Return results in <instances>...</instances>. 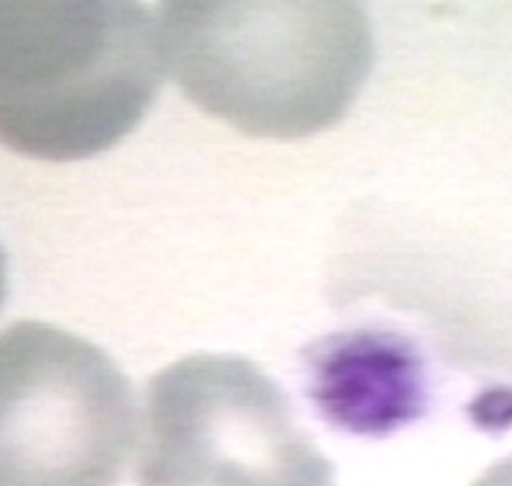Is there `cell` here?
<instances>
[{
    "instance_id": "cell-1",
    "label": "cell",
    "mask_w": 512,
    "mask_h": 486,
    "mask_svg": "<svg viewBox=\"0 0 512 486\" xmlns=\"http://www.w3.org/2000/svg\"><path fill=\"white\" fill-rule=\"evenodd\" d=\"M158 29L184 94L254 138L337 125L375 60L368 13L355 3H169Z\"/></svg>"
},
{
    "instance_id": "cell-2",
    "label": "cell",
    "mask_w": 512,
    "mask_h": 486,
    "mask_svg": "<svg viewBox=\"0 0 512 486\" xmlns=\"http://www.w3.org/2000/svg\"><path fill=\"white\" fill-rule=\"evenodd\" d=\"M163 73L148 8L0 3V143L21 156H99L143 122Z\"/></svg>"
},
{
    "instance_id": "cell-3",
    "label": "cell",
    "mask_w": 512,
    "mask_h": 486,
    "mask_svg": "<svg viewBox=\"0 0 512 486\" xmlns=\"http://www.w3.org/2000/svg\"><path fill=\"white\" fill-rule=\"evenodd\" d=\"M135 461L140 486H334L288 396L244 357L192 355L153 375Z\"/></svg>"
},
{
    "instance_id": "cell-4",
    "label": "cell",
    "mask_w": 512,
    "mask_h": 486,
    "mask_svg": "<svg viewBox=\"0 0 512 486\" xmlns=\"http://www.w3.org/2000/svg\"><path fill=\"white\" fill-rule=\"evenodd\" d=\"M138 437L132 383L104 349L42 321L0 331V486H117Z\"/></svg>"
},
{
    "instance_id": "cell-5",
    "label": "cell",
    "mask_w": 512,
    "mask_h": 486,
    "mask_svg": "<svg viewBox=\"0 0 512 486\" xmlns=\"http://www.w3.org/2000/svg\"><path fill=\"white\" fill-rule=\"evenodd\" d=\"M474 486H512V455L505 461L494 463Z\"/></svg>"
},
{
    "instance_id": "cell-6",
    "label": "cell",
    "mask_w": 512,
    "mask_h": 486,
    "mask_svg": "<svg viewBox=\"0 0 512 486\" xmlns=\"http://www.w3.org/2000/svg\"><path fill=\"white\" fill-rule=\"evenodd\" d=\"M6 290H8V280H6V254H3V246H0V306H3V300H6Z\"/></svg>"
}]
</instances>
